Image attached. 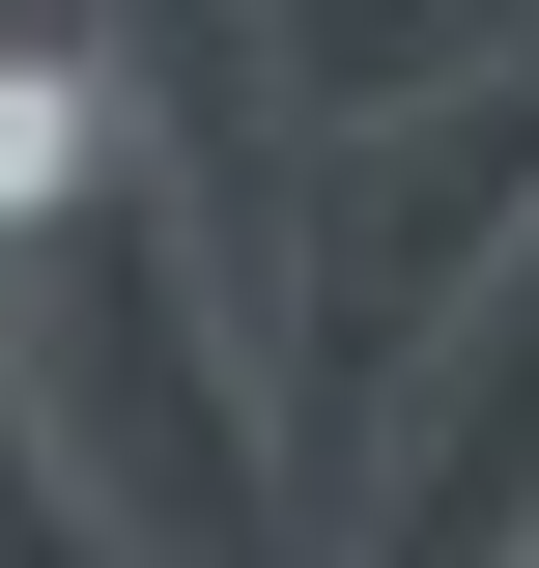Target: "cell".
I'll return each instance as SVG.
<instances>
[{
	"mask_svg": "<svg viewBox=\"0 0 539 568\" xmlns=\"http://www.w3.org/2000/svg\"><path fill=\"white\" fill-rule=\"evenodd\" d=\"M58 171H85V114H58V85H0V200H58Z\"/></svg>",
	"mask_w": 539,
	"mask_h": 568,
	"instance_id": "6da1fadb",
	"label": "cell"
}]
</instances>
